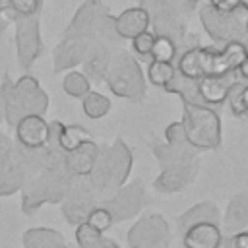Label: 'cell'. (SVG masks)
<instances>
[{
  "instance_id": "38",
  "label": "cell",
  "mask_w": 248,
  "mask_h": 248,
  "mask_svg": "<svg viewBox=\"0 0 248 248\" xmlns=\"http://www.w3.org/2000/svg\"><path fill=\"white\" fill-rule=\"evenodd\" d=\"M207 4L217 12H236V10H240V0H207Z\"/></svg>"
},
{
  "instance_id": "12",
  "label": "cell",
  "mask_w": 248,
  "mask_h": 248,
  "mask_svg": "<svg viewBox=\"0 0 248 248\" xmlns=\"http://www.w3.org/2000/svg\"><path fill=\"white\" fill-rule=\"evenodd\" d=\"M25 182V167L21 163L16 140L0 134V196H12Z\"/></svg>"
},
{
  "instance_id": "24",
  "label": "cell",
  "mask_w": 248,
  "mask_h": 248,
  "mask_svg": "<svg viewBox=\"0 0 248 248\" xmlns=\"http://www.w3.org/2000/svg\"><path fill=\"white\" fill-rule=\"evenodd\" d=\"M23 248H60L66 244L64 236L48 227H33L23 232Z\"/></svg>"
},
{
  "instance_id": "1",
  "label": "cell",
  "mask_w": 248,
  "mask_h": 248,
  "mask_svg": "<svg viewBox=\"0 0 248 248\" xmlns=\"http://www.w3.org/2000/svg\"><path fill=\"white\" fill-rule=\"evenodd\" d=\"M151 149L161 167V172L153 182V188L157 192L174 194L194 182L200 170V165L196 159L198 149H194L192 145L176 147L157 138L151 140Z\"/></svg>"
},
{
  "instance_id": "17",
  "label": "cell",
  "mask_w": 248,
  "mask_h": 248,
  "mask_svg": "<svg viewBox=\"0 0 248 248\" xmlns=\"http://www.w3.org/2000/svg\"><path fill=\"white\" fill-rule=\"evenodd\" d=\"M16 141L23 147H43L48 141V122L41 114H27L17 120Z\"/></svg>"
},
{
  "instance_id": "11",
  "label": "cell",
  "mask_w": 248,
  "mask_h": 248,
  "mask_svg": "<svg viewBox=\"0 0 248 248\" xmlns=\"http://www.w3.org/2000/svg\"><path fill=\"white\" fill-rule=\"evenodd\" d=\"M140 6H143L149 14V19H151L149 29L155 35L170 37L178 48L188 31H186V21L174 12L170 2L169 0H140Z\"/></svg>"
},
{
  "instance_id": "18",
  "label": "cell",
  "mask_w": 248,
  "mask_h": 248,
  "mask_svg": "<svg viewBox=\"0 0 248 248\" xmlns=\"http://www.w3.org/2000/svg\"><path fill=\"white\" fill-rule=\"evenodd\" d=\"M248 227V194H236L231 198L225 215H221V231L223 236L234 234Z\"/></svg>"
},
{
  "instance_id": "32",
  "label": "cell",
  "mask_w": 248,
  "mask_h": 248,
  "mask_svg": "<svg viewBox=\"0 0 248 248\" xmlns=\"http://www.w3.org/2000/svg\"><path fill=\"white\" fill-rule=\"evenodd\" d=\"M178 56V48L176 43L170 37L165 35H155V43L151 48V60H159V62H174Z\"/></svg>"
},
{
  "instance_id": "23",
  "label": "cell",
  "mask_w": 248,
  "mask_h": 248,
  "mask_svg": "<svg viewBox=\"0 0 248 248\" xmlns=\"http://www.w3.org/2000/svg\"><path fill=\"white\" fill-rule=\"evenodd\" d=\"M114 48H110V46H93L91 48V52L83 60L85 76L89 79L99 81V83L105 81V76H107V70H108V64H110V58H112Z\"/></svg>"
},
{
  "instance_id": "19",
  "label": "cell",
  "mask_w": 248,
  "mask_h": 248,
  "mask_svg": "<svg viewBox=\"0 0 248 248\" xmlns=\"http://www.w3.org/2000/svg\"><path fill=\"white\" fill-rule=\"evenodd\" d=\"M149 25H151V19L143 6L126 8L122 14L114 16V27L120 39H132L138 33L149 29Z\"/></svg>"
},
{
  "instance_id": "37",
  "label": "cell",
  "mask_w": 248,
  "mask_h": 248,
  "mask_svg": "<svg viewBox=\"0 0 248 248\" xmlns=\"http://www.w3.org/2000/svg\"><path fill=\"white\" fill-rule=\"evenodd\" d=\"M169 2H170V6L174 8V12H176L184 21H188L190 16L194 14V10H196V6H198L200 0H169Z\"/></svg>"
},
{
  "instance_id": "4",
  "label": "cell",
  "mask_w": 248,
  "mask_h": 248,
  "mask_svg": "<svg viewBox=\"0 0 248 248\" xmlns=\"http://www.w3.org/2000/svg\"><path fill=\"white\" fill-rule=\"evenodd\" d=\"M72 182V174L66 167H43L25 176L21 186V211L33 215L45 203H60L68 186Z\"/></svg>"
},
{
  "instance_id": "27",
  "label": "cell",
  "mask_w": 248,
  "mask_h": 248,
  "mask_svg": "<svg viewBox=\"0 0 248 248\" xmlns=\"http://www.w3.org/2000/svg\"><path fill=\"white\" fill-rule=\"evenodd\" d=\"M81 108L87 118L97 120V118H103L110 110V99L99 91H89L81 97Z\"/></svg>"
},
{
  "instance_id": "2",
  "label": "cell",
  "mask_w": 248,
  "mask_h": 248,
  "mask_svg": "<svg viewBox=\"0 0 248 248\" xmlns=\"http://www.w3.org/2000/svg\"><path fill=\"white\" fill-rule=\"evenodd\" d=\"M132 165L134 155L124 140L116 138L108 145H99V155L87 174V180L97 192L101 203L108 196H112L122 184H126Z\"/></svg>"
},
{
  "instance_id": "39",
  "label": "cell",
  "mask_w": 248,
  "mask_h": 248,
  "mask_svg": "<svg viewBox=\"0 0 248 248\" xmlns=\"http://www.w3.org/2000/svg\"><path fill=\"white\" fill-rule=\"evenodd\" d=\"M85 248H120L118 246V242H114L112 238H107V236H99L95 242H91L89 246H85Z\"/></svg>"
},
{
  "instance_id": "44",
  "label": "cell",
  "mask_w": 248,
  "mask_h": 248,
  "mask_svg": "<svg viewBox=\"0 0 248 248\" xmlns=\"http://www.w3.org/2000/svg\"><path fill=\"white\" fill-rule=\"evenodd\" d=\"M244 27H246V33H248V16L244 17Z\"/></svg>"
},
{
  "instance_id": "40",
  "label": "cell",
  "mask_w": 248,
  "mask_h": 248,
  "mask_svg": "<svg viewBox=\"0 0 248 248\" xmlns=\"http://www.w3.org/2000/svg\"><path fill=\"white\" fill-rule=\"evenodd\" d=\"M236 76H238L242 81H248V56H246V60L236 68Z\"/></svg>"
},
{
  "instance_id": "15",
  "label": "cell",
  "mask_w": 248,
  "mask_h": 248,
  "mask_svg": "<svg viewBox=\"0 0 248 248\" xmlns=\"http://www.w3.org/2000/svg\"><path fill=\"white\" fill-rule=\"evenodd\" d=\"M107 12H108V8L101 0H85L78 8V12L74 14V17L68 23L64 35H79V37H87L91 41L101 17Z\"/></svg>"
},
{
  "instance_id": "45",
  "label": "cell",
  "mask_w": 248,
  "mask_h": 248,
  "mask_svg": "<svg viewBox=\"0 0 248 248\" xmlns=\"http://www.w3.org/2000/svg\"><path fill=\"white\" fill-rule=\"evenodd\" d=\"M2 10H4V8H2V2H0V12H2Z\"/></svg>"
},
{
  "instance_id": "36",
  "label": "cell",
  "mask_w": 248,
  "mask_h": 248,
  "mask_svg": "<svg viewBox=\"0 0 248 248\" xmlns=\"http://www.w3.org/2000/svg\"><path fill=\"white\" fill-rule=\"evenodd\" d=\"M217 248H248V231H238L234 234L223 236Z\"/></svg>"
},
{
  "instance_id": "41",
  "label": "cell",
  "mask_w": 248,
  "mask_h": 248,
  "mask_svg": "<svg viewBox=\"0 0 248 248\" xmlns=\"http://www.w3.org/2000/svg\"><path fill=\"white\" fill-rule=\"evenodd\" d=\"M10 23H12V21H10V19H8V17H6L2 12H0V35H2V33L8 29V25H10Z\"/></svg>"
},
{
  "instance_id": "46",
  "label": "cell",
  "mask_w": 248,
  "mask_h": 248,
  "mask_svg": "<svg viewBox=\"0 0 248 248\" xmlns=\"http://www.w3.org/2000/svg\"><path fill=\"white\" fill-rule=\"evenodd\" d=\"M60 248H68V246H66V244H64V246H60Z\"/></svg>"
},
{
  "instance_id": "13",
  "label": "cell",
  "mask_w": 248,
  "mask_h": 248,
  "mask_svg": "<svg viewBox=\"0 0 248 248\" xmlns=\"http://www.w3.org/2000/svg\"><path fill=\"white\" fill-rule=\"evenodd\" d=\"M16 50L17 62L23 70H29L35 60L43 54V39H41V16L17 17L16 21Z\"/></svg>"
},
{
  "instance_id": "22",
  "label": "cell",
  "mask_w": 248,
  "mask_h": 248,
  "mask_svg": "<svg viewBox=\"0 0 248 248\" xmlns=\"http://www.w3.org/2000/svg\"><path fill=\"white\" fill-rule=\"evenodd\" d=\"M198 223H215V225H221V211H219V207H217L215 202L203 200V202L192 205L190 209H186L184 213H180L176 217V229H178L180 234L186 229H190L192 225H198Z\"/></svg>"
},
{
  "instance_id": "43",
  "label": "cell",
  "mask_w": 248,
  "mask_h": 248,
  "mask_svg": "<svg viewBox=\"0 0 248 248\" xmlns=\"http://www.w3.org/2000/svg\"><path fill=\"white\" fill-rule=\"evenodd\" d=\"M240 8H242L244 12H248V0H240Z\"/></svg>"
},
{
  "instance_id": "29",
  "label": "cell",
  "mask_w": 248,
  "mask_h": 248,
  "mask_svg": "<svg viewBox=\"0 0 248 248\" xmlns=\"http://www.w3.org/2000/svg\"><path fill=\"white\" fill-rule=\"evenodd\" d=\"M176 74V66L174 62H159V60H151L147 64V81L155 87H165L172 76Z\"/></svg>"
},
{
  "instance_id": "42",
  "label": "cell",
  "mask_w": 248,
  "mask_h": 248,
  "mask_svg": "<svg viewBox=\"0 0 248 248\" xmlns=\"http://www.w3.org/2000/svg\"><path fill=\"white\" fill-rule=\"evenodd\" d=\"M4 122V101H2V97H0V124Z\"/></svg>"
},
{
  "instance_id": "34",
  "label": "cell",
  "mask_w": 248,
  "mask_h": 248,
  "mask_svg": "<svg viewBox=\"0 0 248 248\" xmlns=\"http://www.w3.org/2000/svg\"><path fill=\"white\" fill-rule=\"evenodd\" d=\"M85 221H87L91 227H95L99 232H105V231L114 223V221H112L110 211H108L105 205H101V203H99V205H97V207L87 215V219H85Z\"/></svg>"
},
{
  "instance_id": "6",
  "label": "cell",
  "mask_w": 248,
  "mask_h": 248,
  "mask_svg": "<svg viewBox=\"0 0 248 248\" xmlns=\"http://www.w3.org/2000/svg\"><path fill=\"white\" fill-rule=\"evenodd\" d=\"M182 124L188 143L198 151L217 149L223 140L221 116L215 107L203 103H182Z\"/></svg>"
},
{
  "instance_id": "7",
  "label": "cell",
  "mask_w": 248,
  "mask_h": 248,
  "mask_svg": "<svg viewBox=\"0 0 248 248\" xmlns=\"http://www.w3.org/2000/svg\"><path fill=\"white\" fill-rule=\"evenodd\" d=\"M240 10L217 12L209 4H205L200 10V21L215 45L221 46V45L231 43V41H242L248 45V33H246L244 17L240 16Z\"/></svg>"
},
{
  "instance_id": "25",
  "label": "cell",
  "mask_w": 248,
  "mask_h": 248,
  "mask_svg": "<svg viewBox=\"0 0 248 248\" xmlns=\"http://www.w3.org/2000/svg\"><path fill=\"white\" fill-rule=\"evenodd\" d=\"M167 93H174L180 97L182 103H203L202 97H200V91H198V79H192V78H186L182 74H174L172 79L163 87ZM205 105V103H203Z\"/></svg>"
},
{
  "instance_id": "10",
  "label": "cell",
  "mask_w": 248,
  "mask_h": 248,
  "mask_svg": "<svg viewBox=\"0 0 248 248\" xmlns=\"http://www.w3.org/2000/svg\"><path fill=\"white\" fill-rule=\"evenodd\" d=\"M128 248H169L170 229L163 215L149 213L141 215L126 234Z\"/></svg>"
},
{
  "instance_id": "14",
  "label": "cell",
  "mask_w": 248,
  "mask_h": 248,
  "mask_svg": "<svg viewBox=\"0 0 248 248\" xmlns=\"http://www.w3.org/2000/svg\"><path fill=\"white\" fill-rule=\"evenodd\" d=\"M93 43L87 37L79 35H64V39L54 46L52 52V70L54 74L68 72L70 68L83 64L87 54L91 52Z\"/></svg>"
},
{
  "instance_id": "26",
  "label": "cell",
  "mask_w": 248,
  "mask_h": 248,
  "mask_svg": "<svg viewBox=\"0 0 248 248\" xmlns=\"http://www.w3.org/2000/svg\"><path fill=\"white\" fill-rule=\"evenodd\" d=\"M87 140H91L89 130H85L79 124H64L62 122L60 132H58V145L62 147V151L68 153V151L76 149L78 145H81Z\"/></svg>"
},
{
  "instance_id": "20",
  "label": "cell",
  "mask_w": 248,
  "mask_h": 248,
  "mask_svg": "<svg viewBox=\"0 0 248 248\" xmlns=\"http://www.w3.org/2000/svg\"><path fill=\"white\" fill-rule=\"evenodd\" d=\"M223 240L221 225L215 223H198L182 232L184 248H217Z\"/></svg>"
},
{
  "instance_id": "3",
  "label": "cell",
  "mask_w": 248,
  "mask_h": 248,
  "mask_svg": "<svg viewBox=\"0 0 248 248\" xmlns=\"http://www.w3.org/2000/svg\"><path fill=\"white\" fill-rule=\"evenodd\" d=\"M0 97L4 101V120L8 126H16L17 120L27 114L45 116L48 110V95L31 74H23L17 81H12V78L4 74Z\"/></svg>"
},
{
  "instance_id": "9",
  "label": "cell",
  "mask_w": 248,
  "mask_h": 248,
  "mask_svg": "<svg viewBox=\"0 0 248 248\" xmlns=\"http://www.w3.org/2000/svg\"><path fill=\"white\" fill-rule=\"evenodd\" d=\"M149 202L151 198H149L145 184L141 180H134L130 184H122L101 205H105L110 211L114 223H120V221H128L136 217L138 213H141L149 205Z\"/></svg>"
},
{
  "instance_id": "21",
  "label": "cell",
  "mask_w": 248,
  "mask_h": 248,
  "mask_svg": "<svg viewBox=\"0 0 248 248\" xmlns=\"http://www.w3.org/2000/svg\"><path fill=\"white\" fill-rule=\"evenodd\" d=\"M99 155V143L91 140L83 141L76 149L66 153V170L72 176H87Z\"/></svg>"
},
{
  "instance_id": "35",
  "label": "cell",
  "mask_w": 248,
  "mask_h": 248,
  "mask_svg": "<svg viewBox=\"0 0 248 248\" xmlns=\"http://www.w3.org/2000/svg\"><path fill=\"white\" fill-rule=\"evenodd\" d=\"M165 141L170 143V145H176V147L190 145V143H188V138H186V130H184L182 120H180V122H170V124L165 128Z\"/></svg>"
},
{
  "instance_id": "31",
  "label": "cell",
  "mask_w": 248,
  "mask_h": 248,
  "mask_svg": "<svg viewBox=\"0 0 248 248\" xmlns=\"http://www.w3.org/2000/svg\"><path fill=\"white\" fill-rule=\"evenodd\" d=\"M62 89L70 97L81 99L85 93L91 91V79L85 76V72H68L62 79Z\"/></svg>"
},
{
  "instance_id": "5",
  "label": "cell",
  "mask_w": 248,
  "mask_h": 248,
  "mask_svg": "<svg viewBox=\"0 0 248 248\" xmlns=\"http://www.w3.org/2000/svg\"><path fill=\"white\" fill-rule=\"evenodd\" d=\"M103 83H107L110 93L132 103H143L147 95V83L140 62L122 46L114 48Z\"/></svg>"
},
{
  "instance_id": "16",
  "label": "cell",
  "mask_w": 248,
  "mask_h": 248,
  "mask_svg": "<svg viewBox=\"0 0 248 248\" xmlns=\"http://www.w3.org/2000/svg\"><path fill=\"white\" fill-rule=\"evenodd\" d=\"M240 78L236 76V72L225 74V76H203L198 79V91L200 97L205 105L209 107H221L225 105L232 85L238 81Z\"/></svg>"
},
{
  "instance_id": "28",
  "label": "cell",
  "mask_w": 248,
  "mask_h": 248,
  "mask_svg": "<svg viewBox=\"0 0 248 248\" xmlns=\"http://www.w3.org/2000/svg\"><path fill=\"white\" fill-rule=\"evenodd\" d=\"M227 103L234 116H238V118L248 116V81L238 79L232 85V89L227 97Z\"/></svg>"
},
{
  "instance_id": "33",
  "label": "cell",
  "mask_w": 248,
  "mask_h": 248,
  "mask_svg": "<svg viewBox=\"0 0 248 248\" xmlns=\"http://www.w3.org/2000/svg\"><path fill=\"white\" fill-rule=\"evenodd\" d=\"M130 41H132V50L138 56H143V58L151 56V48H153V43H155V33L151 29H145V31L138 33Z\"/></svg>"
},
{
  "instance_id": "8",
  "label": "cell",
  "mask_w": 248,
  "mask_h": 248,
  "mask_svg": "<svg viewBox=\"0 0 248 248\" xmlns=\"http://www.w3.org/2000/svg\"><path fill=\"white\" fill-rule=\"evenodd\" d=\"M101 203L97 192L89 184L87 176H72V182L60 202L62 217L68 225H79L87 219V215Z\"/></svg>"
},
{
  "instance_id": "30",
  "label": "cell",
  "mask_w": 248,
  "mask_h": 248,
  "mask_svg": "<svg viewBox=\"0 0 248 248\" xmlns=\"http://www.w3.org/2000/svg\"><path fill=\"white\" fill-rule=\"evenodd\" d=\"M41 8H43V0H10L8 8L2 10V14L10 21H16L17 17H29L41 14Z\"/></svg>"
}]
</instances>
